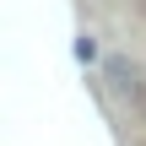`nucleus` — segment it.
Returning <instances> with one entry per match:
<instances>
[{"mask_svg": "<svg viewBox=\"0 0 146 146\" xmlns=\"http://www.w3.org/2000/svg\"><path fill=\"white\" fill-rule=\"evenodd\" d=\"M141 81H146V76L125 60V54H114V60H108V87H114L119 98H135V92H141Z\"/></svg>", "mask_w": 146, "mask_h": 146, "instance_id": "obj_1", "label": "nucleus"}, {"mask_svg": "<svg viewBox=\"0 0 146 146\" xmlns=\"http://www.w3.org/2000/svg\"><path fill=\"white\" fill-rule=\"evenodd\" d=\"M76 60H81V65H87V60H98V43H92V38H87V33H81V38H76Z\"/></svg>", "mask_w": 146, "mask_h": 146, "instance_id": "obj_2", "label": "nucleus"}, {"mask_svg": "<svg viewBox=\"0 0 146 146\" xmlns=\"http://www.w3.org/2000/svg\"><path fill=\"white\" fill-rule=\"evenodd\" d=\"M130 108H135V119H141V125H146V81H141V92L130 98Z\"/></svg>", "mask_w": 146, "mask_h": 146, "instance_id": "obj_3", "label": "nucleus"}]
</instances>
